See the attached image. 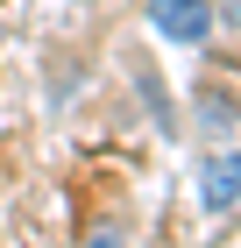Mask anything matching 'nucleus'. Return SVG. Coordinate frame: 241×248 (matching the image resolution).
<instances>
[{
  "instance_id": "obj_1",
  "label": "nucleus",
  "mask_w": 241,
  "mask_h": 248,
  "mask_svg": "<svg viewBox=\"0 0 241 248\" xmlns=\"http://www.w3.org/2000/svg\"><path fill=\"white\" fill-rule=\"evenodd\" d=\"M149 29L170 43H206L213 36V0H149Z\"/></svg>"
},
{
  "instance_id": "obj_2",
  "label": "nucleus",
  "mask_w": 241,
  "mask_h": 248,
  "mask_svg": "<svg viewBox=\"0 0 241 248\" xmlns=\"http://www.w3.org/2000/svg\"><path fill=\"white\" fill-rule=\"evenodd\" d=\"M199 206L206 213H234L241 206V149H220L199 163Z\"/></svg>"
},
{
  "instance_id": "obj_3",
  "label": "nucleus",
  "mask_w": 241,
  "mask_h": 248,
  "mask_svg": "<svg viewBox=\"0 0 241 248\" xmlns=\"http://www.w3.org/2000/svg\"><path fill=\"white\" fill-rule=\"evenodd\" d=\"M199 121H206L213 135H220V128H234V99H227V93H206V99H199Z\"/></svg>"
},
{
  "instance_id": "obj_4",
  "label": "nucleus",
  "mask_w": 241,
  "mask_h": 248,
  "mask_svg": "<svg viewBox=\"0 0 241 248\" xmlns=\"http://www.w3.org/2000/svg\"><path fill=\"white\" fill-rule=\"evenodd\" d=\"M135 85H142V99H149V114H156V121H163V128H170V99H163V85H156V78H135Z\"/></svg>"
},
{
  "instance_id": "obj_5",
  "label": "nucleus",
  "mask_w": 241,
  "mask_h": 248,
  "mask_svg": "<svg viewBox=\"0 0 241 248\" xmlns=\"http://www.w3.org/2000/svg\"><path fill=\"white\" fill-rule=\"evenodd\" d=\"M85 248H128V241H121V227L107 220V227H93V234H85Z\"/></svg>"
},
{
  "instance_id": "obj_6",
  "label": "nucleus",
  "mask_w": 241,
  "mask_h": 248,
  "mask_svg": "<svg viewBox=\"0 0 241 248\" xmlns=\"http://www.w3.org/2000/svg\"><path fill=\"white\" fill-rule=\"evenodd\" d=\"M213 21H220V29H241V0H220V7H213Z\"/></svg>"
}]
</instances>
